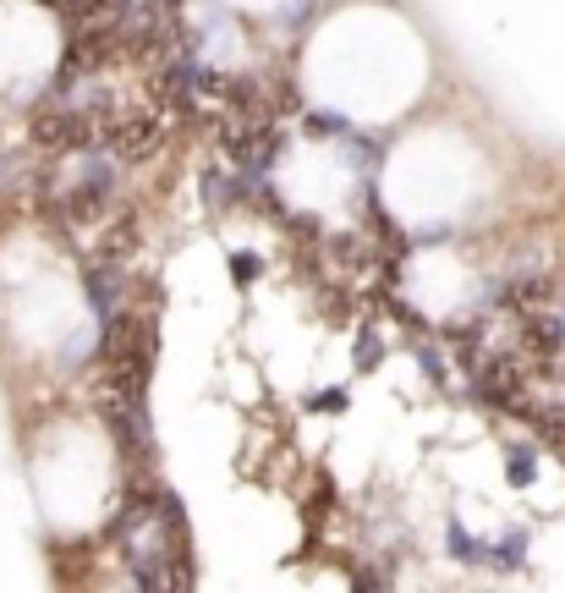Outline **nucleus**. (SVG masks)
Wrapping results in <instances>:
<instances>
[{"label": "nucleus", "mask_w": 565, "mask_h": 593, "mask_svg": "<svg viewBox=\"0 0 565 593\" xmlns=\"http://www.w3.org/2000/svg\"><path fill=\"white\" fill-rule=\"evenodd\" d=\"M505 472H511V483H533V478H538V467H533V445H516V450L505 456Z\"/></svg>", "instance_id": "obj_1"}, {"label": "nucleus", "mask_w": 565, "mask_h": 593, "mask_svg": "<svg viewBox=\"0 0 565 593\" xmlns=\"http://www.w3.org/2000/svg\"><path fill=\"white\" fill-rule=\"evenodd\" d=\"M450 550H456L461 561H478V555H483V544H478V539H467L461 528H450Z\"/></svg>", "instance_id": "obj_2"}, {"label": "nucleus", "mask_w": 565, "mask_h": 593, "mask_svg": "<svg viewBox=\"0 0 565 593\" xmlns=\"http://www.w3.org/2000/svg\"><path fill=\"white\" fill-rule=\"evenodd\" d=\"M522 550H527V533H511V539L500 544V561H505V566H516V561H522Z\"/></svg>", "instance_id": "obj_3"}, {"label": "nucleus", "mask_w": 565, "mask_h": 593, "mask_svg": "<svg viewBox=\"0 0 565 593\" xmlns=\"http://www.w3.org/2000/svg\"><path fill=\"white\" fill-rule=\"evenodd\" d=\"M253 270H259V264H253V259H231V275H237V281H248V275H253Z\"/></svg>", "instance_id": "obj_4"}]
</instances>
